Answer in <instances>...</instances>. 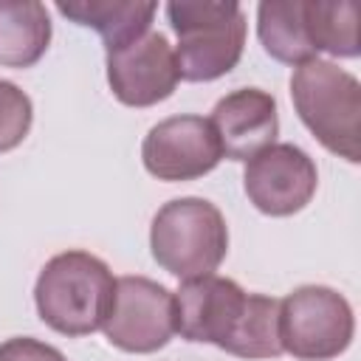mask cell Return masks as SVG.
Returning a JSON list of instances; mask_svg holds the SVG:
<instances>
[{"instance_id":"6da1fadb","label":"cell","mask_w":361,"mask_h":361,"mask_svg":"<svg viewBox=\"0 0 361 361\" xmlns=\"http://www.w3.org/2000/svg\"><path fill=\"white\" fill-rule=\"evenodd\" d=\"M113 296V271L90 251H62L51 257L34 285L39 319L62 336H90L104 327Z\"/></svg>"},{"instance_id":"7a4b0ae2","label":"cell","mask_w":361,"mask_h":361,"mask_svg":"<svg viewBox=\"0 0 361 361\" xmlns=\"http://www.w3.org/2000/svg\"><path fill=\"white\" fill-rule=\"evenodd\" d=\"M290 99L302 124L333 155L361 161V82L327 59H310L290 76Z\"/></svg>"},{"instance_id":"3957f363","label":"cell","mask_w":361,"mask_h":361,"mask_svg":"<svg viewBox=\"0 0 361 361\" xmlns=\"http://www.w3.org/2000/svg\"><path fill=\"white\" fill-rule=\"evenodd\" d=\"M166 17L178 34V71L186 82H212L237 68L245 48V11L240 3L175 0Z\"/></svg>"},{"instance_id":"277c9868","label":"cell","mask_w":361,"mask_h":361,"mask_svg":"<svg viewBox=\"0 0 361 361\" xmlns=\"http://www.w3.org/2000/svg\"><path fill=\"white\" fill-rule=\"evenodd\" d=\"M149 248L155 262L183 282L209 276L228 254L226 217L203 197H175L155 212Z\"/></svg>"},{"instance_id":"5b68a950","label":"cell","mask_w":361,"mask_h":361,"mask_svg":"<svg viewBox=\"0 0 361 361\" xmlns=\"http://www.w3.org/2000/svg\"><path fill=\"white\" fill-rule=\"evenodd\" d=\"M350 302L327 285H302L279 299V344L299 361H330L353 344Z\"/></svg>"},{"instance_id":"8992f818","label":"cell","mask_w":361,"mask_h":361,"mask_svg":"<svg viewBox=\"0 0 361 361\" xmlns=\"http://www.w3.org/2000/svg\"><path fill=\"white\" fill-rule=\"evenodd\" d=\"M102 330L124 353H155L175 333V293L149 276H118Z\"/></svg>"},{"instance_id":"52a82bcc","label":"cell","mask_w":361,"mask_h":361,"mask_svg":"<svg viewBox=\"0 0 361 361\" xmlns=\"http://www.w3.org/2000/svg\"><path fill=\"white\" fill-rule=\"evenodd\" d=\"M243 186L257 212L288 217L313 200L319 172L313 158L296 144H271L245 164Z\"/></svg>"},{"instance_id":"ba28073f","label":"cell","mask_w":361,"mask_h":361,"mask_svg":"<svg viewBox=\"0 0 361 361\" xmlns=\"http://www.w3.org/2000/svg\"><path fill=\"white\" fill-rule=\"evenodd\" d=\"M141 161L149 175L175 183L209 175L223 161V149L209 118L172 116L147 133L141 144Z\"/></svg>"},{"instance_id":"9c48e42d","label":"cell","mask_w":361,"mask_h":361,"mask_svg":"<svg viewBox=\"0 0 361 361\" xmlns=\"http://www.w3.org/2000/svg\"><path fill=\"white\" fill-rule=\"evenodd\" d=\"M107 82L127 107H149L169 99L180 82L175 48L161 31H147L135 42L107 54Z\"/></svg>"},{"instance_id":"30bf717a","label":"cell","mask_w":361,"mask_h":361,"mask_svg":"<svg viewBox=\"0 0 361 361\" xmlns=\"http://www.w3.org/2000/svg\"><path fill=\"white\" fill-rule=\"evenodd\" d=\"M245 296L228 276L209 274L186 279L175 293V333L186 341L223 347L243 313Z\"/></svg>"},{"instance_id":"8fae6325","label":"cell","mask_w":361,"mask_h":361,"mask_svg":"<svg viewBox=\"0 0 361 361\" xmlns=\"http://www.w3.org/2000/svg\"><path fill=\"white\" fill-rule=\"evenodd\" d=\"M220 149L231 161H251L265 147L276 144L279 113L276 99L259 87H237L226 93L209 116Z\"/></svg>"},{"instance_id":"7c38bea8","label":"cell","mask_w":361,"mask_h":361,"mask_svg":"<svg viewBox=\"0 0 361 361\" xmlns=\"http://www.w3.org/2000/svg\"><path fill=\"white\" fill-rule=\"evenodd\" d=\"M56 11L85 28H96L110 54L144 37L158 6L144 0H73L56 3Z\"/></svg>"},{"instance_id":"4fadbf2b","label":"cell","mask_w":361,"mask_h":361,"mask_svg":"<svg viewBox=\"0 0 361 361\" xmlns=\"http://www.w3.org/2000/svg\"><path fill=\"white\" fill-rule=\"evenodd\" d=\"M51 45V17L37 0H0V65L31 68Z\"/></svg>"},{"instance_id":"5bb4252c","label":"cell","mask_w":361,"mask_h":361,"mask_svg":"<svg viewBox=\"0 0 361 361\" xmlns=\"http://www.w3.org/2000/svg\"><path fill=\"white\" fill-rule=\"evenodd\" d=\"M257 34L268 56L285 65H305L316 59L307 34L305 0H265L257 6Z\"/></svg>"},{"instance_id":"9a60e30c","label":"cell","mask_w":361,"mask_h":361,"mask_svg":"<svg viewBox=\"0 0 361 361\" xmlns=\"http://www.w3.org/2000/svg\"><path fill=\"white\" fill-rule=\"evenodd\" d=\"M237 358H276L279 344V299L265 293H248L243 313L220 347Z\"/></svg>"},{"instance_id":"2e32d148","label":"cell","mask_w":361,"mask_h":361,"mask_svg":"<svg viewBox=\"0 0 361 361\" xmlns=\"http://www.w3.org/2000/svg\"><path fill=\"white\" fill-rule=\"evenodd\" d=\"M310 42L330 56H358V3L355 0H305Z\"/></svg>"},{"instance_id":"e0dca14e","label":"cell","mask_w":361,"mask_h":361,"mask_svg":"<svg viewBox=\"0 0 361 361\" xmlns=\"http://www.w3.org/2000/svg\"><path fill=\"white\" fill-rule=\"evenodd\" d=\"M34 121L31 99L8 79H0V152L23 144Z\"/></svg>"},{"instance_id":"ac0fdd59","label":"cell","mask_w":361,"mask_h":361,"mask_svg":"<svg viewBox=\"0 0 361 361\" xmlns=\"http://www.w3.org/2000/svg\"><path fill=\"white\" fill-rule=\"evenodd\" d=\"M0 361H68L56 347L31 338V336H14L0 344Z\"/></svg>"}]
</instances>
